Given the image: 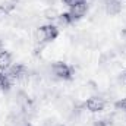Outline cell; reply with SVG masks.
Here are the masks:
<instances>
[{
  "mask_svg": "<svg viewBox=\"0 0 126 126\" xmlns=\"http://www.w3.org/2000/svg\"><path fill=\"white\" fill-rule=\"evenodd\" d=\"M51 73L60 81H69L73 76V67L66 62H54L51 64Z\"/></svg>",
  "mask_w": 126,
  "mask_h": 126,
  "instance_id": "6da1fadb",
  "label": "cell"
},
{
  "mask_svg": "<svg viewBox=\"0 0 126 126\" xmlns=\"http://www.w3.org/2000/svg\"><path fill=\"white\" fill-rule=\"evenodd\" d=\"M59 35H60L59 28L53 24H46L38 28V38L43 43H53L54 40H57Z\"/></svg>",
  "mask_w": 126,
  "mask_h": 126,
  "instance_id": "7a4b0ae2",
  "label": "cell"
},
{
  "mask_svg": "<svg viewBox=\"0 0 126 126\" xmlns=\"http://www.w3.org/2000/svg\"><path fill=\"white\" fill-rule=\"evenodd\" d=\"M106 106H107L106 100H104L103 97H100V95H93V97H90V98L87 100V103H85V107H87L91 113H100V111H103V110L106 109Z\"/></svg>",
  "mask_w": 126,
  "mask_h": 126,
  "instance_id": "3957f363",
  "label": "cell"
},
{
  "mask_svg": "<svg viewBox=\"0 0 126 126\" xmlns=\"http://www.w3.org/2000/svg\"><path fill=\"white\" fill-rule=\"evenodd\" d=\"M88 10H90V4H88L87 0H84V1H81V3H78V4H75V6H72V7H69L67 12L70 13V16H72L73 21L76 22V21L82 19V18L88 13Z\"/></svg>",
  "mask_w": 126,
  "mask_h": 126,
  "instance_id": "277c9868",
  "label": "cell"
},
{
  "mask_svg": "<svg viewBox=\"0 0 126 126\" xmlns=\"http://www.w3.org/2000/svg\"><path fill=\"white\" fill-rule=\"evenodd\" d=\"M6 73L9 75L10 79H13V81H19V79H22L24 76L28 75V69H27V66L22 64V63H13V64L6 70Z\"/></svg>",
  "mask_w": 126,
  "mask_h": 126,
  "instance_id": "5b68a950",
  "label": "cell"
},
{
  "mask_svg": "<svg viewBox=\"0 0 126 126\" xmlns=\"http://www.w3.org/2000/svg\"><path fill=\"white\" fill-rule=\"evenodd\" d=\"M106 13L110 16H116L122 12V1L120 0H104Z\"/></svg>",
  "mask_w": 126,
  "mask_h": 126,
  "instance_id": "8992f818",
  "label": "cell"
},
{
  "mask_svg": "<svg viewBox=\"0 0 126 126\" xmlns=\"http://www.w3.org/2000/svg\"><path fill=\"white\" fill-rule=\"evenodd\" d=\"M12 64H13V56H12V53L7 51V50L0 51V70L6 72Z\"/></svg>",
  "mask_w": 126,
  "mask_h": 126,
  "instance_id": "52a82bcc",
  "label": "cell"
},
{
  "mask_svg": "<svg viewBox=\"0 0 126 126\" xmlns=\"http://www.w3.org/2000/svg\"><path fill=\"white\" fill-rule=\"evenodd\" d=\"M12 88V79L9 78V75L6 72L0 70V91H9Z\"/></svg>",
  "mask_w": 126,
  "mask_h": 126,
  "instance_id": "ba28073f",
  "label": "cell"
},
{
  "mask_svg": "<svg viewBox=\"0 0 126 126\" xmlns=\"http://www.w3.org/2000/svg\"><path fill=\"white\" fill-rule=\"evenodd\" d=\"M57 22L63 25V27H69V25H72V24H75V21H73V18L70 16V13L69 12H63V13H59L57 15Z\"/></svg>",
  "mask_w": 126,
  "mask_h": 126,
  "instance_id": "9c48e42d",
  "label": "cell"
},
{
  "mask_svg": "<svg viewBox=\"0 0 126 126\" xmlns=\"http://www.w3.org/2000/svg\"><path fill=\"white\" fill-rule=\"evenodd\" d=\"M114 109H116V110H119V111L126 113V97H125V98L117 100V101L114 103Z\"/></svg>",
  "mask_w": 126,
  "mask_h": 126,
  "instance_id": "30bf717a",
  "label": "cell"
},
{
  "mask_svg": "<svg viewBox=\"0 0 126 126\" xmlns=\"http://www.w3.org/2000/svg\"><path fill=\"white\" fill-rule=\"evenodd\" d=\"M81 1H84V0H63V3H64L67 7H72V6H75V4H78V3H81Z\"/></svg>",
  "mask_w": 126,
  "mask_h": 126,
  "instance_id": "8fae6325",
  "label": "cell"
},
{
  "mask_svg": "<svg viewBox=\"0 0 126 126\" xmlns=\"http://www.w3.org/2000/svg\"><path fill=\"white\" fill-rule=\"evenodd\" d=\"M119 79H120V81H122L123 84H126V69L123 70V72H122V73H120V76H119Z\"/></svg>",
  "mask_w": 126,
  "mask_h": 126,
  "instance_id": "7c38bea8",
  "label": "cell"
},
{
  "mask_svg": "<svg viewBox=\"0 0 126 126\" xmlns=\"http://www.w3.org/2000/svg\"><path fill=\"white\" fill-rule=\"evenodd\" d=\"M3 50H4V48H3V41L0 40V51H3Z\"/></svg>",
  "mask_w": 126,
  "mask_h": 126,
  "instance_id": "4fadbf2b",
  "label": "cell"
},
{
  "mask_svg": "<svg viewBox=\"0 0 126 126\" xmlns=\"http://www.w3.org/2000/svg\"><path fill=\"white\" fill-rule=\"evenodd\" d=\"M95 126H104V125H103V123H97Z\"/></svg>",
  "mask_w": 126,
  "mask_h": 126,
  "instance_id": "5bb4252c",
  "label": "cell"
}]
</instances>
